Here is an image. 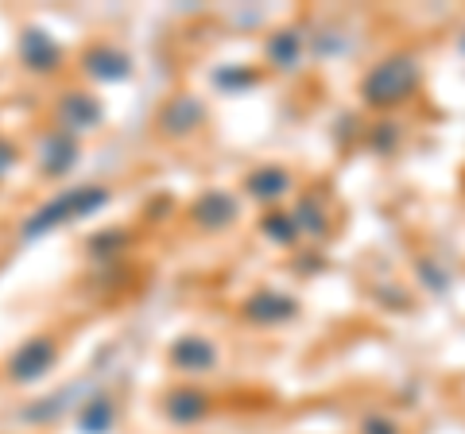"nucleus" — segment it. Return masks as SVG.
<instances>
[{
	"label": "nucleus",
	"mask_w": 465,
	"mask_h": 434,
	"mask_svg": "<svg viewBox=\"0 0 465 434\" xmlns=\"http://www.w3.org/2000/svg\"><path fill=\"white\" fill-rule=\"evenodd\" d=\"M85 66H90L94 78H124L128 74V59L109 51V47H94L90 54H85Z\"/></svg>",
	"instance_id": "nucleus-9"
},
{
	"label": "nucleus",
	"mask_w": 465,
	"mask_h": 434,
	"mask_svg": "<svg viewBox=\"0 0 465 434\" xmlns=\"http://www.w3.org/2000/svg\"><path fill=\"white\" fill-rule=\"evenodd\" d=\"M287 186V179L280 175V171H260V175H252V182H249V191L256 194V198H275Z\"/></svg>",
	"instance_id": "nucleus-13"
},
{
	"label": "nucleus",
	"mask_w": 465,
	"mask_h": 434,
	"mask_svg": "<svg viewBox=\"0 0 465 434\" xmlns=\"http://www.w3.org/2000/svg\"><path fill=\"white\" fill-rule=\"evenodd\" d=\"M97 117H101V109H97V101H90V97L70 94L63 101V121H66V128H90V124H97Z\"/></svg>",
	"instance_id": "nucleus-10"
},
{
	"label": "nucleus",
	"mask_w": 465,
	"mask_h": 434,
	"mask_svg": "<svg viewBox=\"0 0 465 434\" xmlns=\"http://www.w3.org/2000/svg\"><path fill=\"white\" fill-rule=\"evenodd\" d=\"M20 51H24V63L32 66V70H51L54 59H58V51H54V43L43 35V32H27L24 43H20Z\"/></svg>",
	"instance_id": "nucleus-7"
},
{
	"label": "nucleus",
	"mask_w": 465,
	"mask_h": 434,
	"mask_svg": "<svg viewBox=\"0 0 465 434\" xmlns=\"http://www.w3.org/2000/svg\"><path fill=\"white\" fill-rule=\"evenodd\" d=\"M8 163H12V148H8V143H0V175L8 171Z\"/></svg>",
	"instance_id": "nucleus-15"
},
{
	"label": "nucleus",
	"mask_w": 465,
	"mask_h": 434,
	"mask_svg": "<svg viewBox=\"0 0 465 434\" xmlns=\"http://www.w3.org/2000/svg\"><path fill=\"white\" fill-rule=\"evenodd\" d=\"M78 423H82V430L101 434V430H105V427L113 423V403H109V399H94L90 408L82 411V419H78Z\"/></svg>",
	"instance_id": "nucleus-12"
},
{
	"label": "nucleus",
	"mask_w": 465,
	"mask_h": 434,
	"mask_svg": "<svg viewBox=\"0 0 465 434\" xmlns=\"http://www.w3.org/2000/svg\"><path fill=\"white\" fill-rule=\"evenodd\" d=\"M74 140H70L66 133L51 136L47 143H43V171H51V175H63V171L74 163Z\"/></svg>",
	"instance_id": "nucleus-8"
},
{
	"label": "nucleus",
	"mask_w": 465,
	"mask_h": 434,
	"mask_svg": "<svg viewBox=\"0 0 465 434\" xmlns=\"http://www.w3.org/2000/svg\"><path fill=\"white\" fill-rule=\"evenodd\" d=\"M249 314L252 318H283V314H291V302L275 299V295H260V299L249 302Z\"/></svg>",
	"instance_id": "nucleus-14"
},
{
	"label": "nucleus",
	"mask_w": 465,
	"mask_h": 434,
	"mask_svg": "<svg viewBox=\"0 0 465 434\" xmlns=\"http://www.w3.org/2000/svg\"><path fill=\"white\" fill-rule=\"evenodd\" d=\"M105 202H109V194L101 191V186H82V191H66V194H58L54 202H47V206H39L32 217H27L24 237H39V233H47V229L70 222V217L94 213L97 206H105Z\"/></svg>",
	"instance_id": "nucleus-1"
},
{
	"label": "nucleus",
	"mask_w": 465,
	"mask_h": 434,
	"mask_svg": "<svg viewBox=\"0 0 465 434\" xmlns=\"http://www.w3.org/2000/svg\"><path fill=\"white\" fill-rule=\"evenodd\" d=\"M407 85H411V70H407V63H384L376 74L369 78L365 94L372 101H396Z\"/></svg>",
	"instance_id": "nucleus-3"
},
{
	"label": "nucleus",
	"mask_w": 465,
	"mask_h": 434,
	"mask_svg": "<svg viewBox=\"0 0 465 434\" xmlns=\"http://www.w3.org/2000/svg\"><path fill=\"white\" fill-rule=\"evenodd\" d=\"M194 217H198L202 225H210V229H222L225 222H232V217H237V206H232L229 194L210 191V194H202V202L194 206Z\"/></svg>",
	"instance_id": "nucleus-4"
},
{
	"label": "nucleus",
	"mask_w": 465,
	"mask_h": 434,
	"mask_svg": "<svg viewBox=\"0 0 465 434\" xmlns=\"http://www.w3.org/2000/svg\"><path fill=\"white\" fill-rule=\"evenodd\" d=\"M167 415L174 423H194V419L206 415V396L194 392V388H179V392L167 396Z\"/></svg>",
	"instance_id": "nucleus-5"
},
{
	"label": "nucleus",
	"mask_w": 465,
	"mask_h": 434,
	"mask_svg": "<svg viewBox=\"0 0 465 434\" xmlns=\"http://www.w3.org/2000/svg\"><path fill=\"white\" fill-rule=\"evenodd\" d=\"M202 121V105L191 97H179V101H171V109L163 113V124L171 128V133H191V128Z\"/></svg>",
	"instance_id": "nucleus-11"
},
{
	"label": "nucleus",
	"mask_w": 465,
	"mask_h": 434,
	"mask_svg": "<svg viewBox=\"0 0 465 434\" xmlns=\"http://www.w3.org/2000/svg\"><path fill=\"white\" fill-rule=\"evenodd\" d=\"M171 360L179 369H206V365H213V350L198 338H183L171 345Z\"/></svg>",
	"instance_id": "nucleus-6"
},
{
	"label": "nucleus",
	"mask_w": 465,
	"mask_h": 434,
	"mask_svg": "<svg viewBox=\"0 0 465 434\" xmlns=\"http://www.w3.org/2000/svg\"><path fill=\"white\" fill-rule=\"evenodd\" d=\"M51 360H54V345L47 338H35V341L20 345L16 357H12V376H16V380H39V376L51 369Z\"/></svg>",
	"instance_id": "nucleus-2"
}]
</instances>
